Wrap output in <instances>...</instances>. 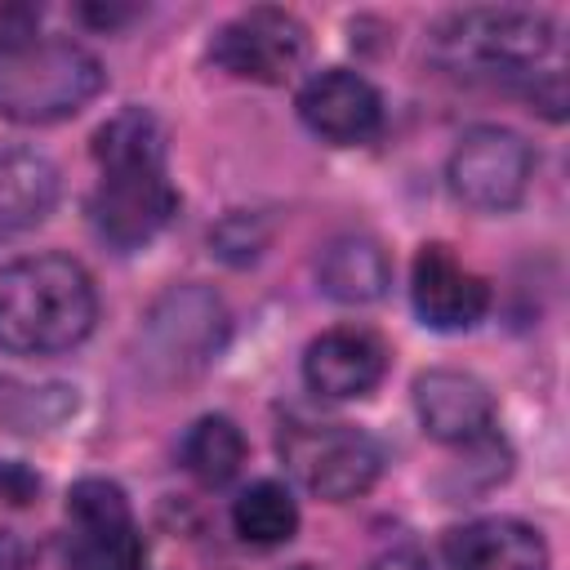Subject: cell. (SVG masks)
Wrapping results in <instances>:
<instances>
[{"label":"cell","instance_id":"cell-21","mask_svg":"<svg viewBox=\"0 0 570 570\" xmlns=\"http://www.w3.org/2000/svg\"><path fill=\"white\" fill-rule=\"evenodd\" d=\"M370 570H428V561H423L419 548H387V552L374 557Z\"/></svg>","mask_w":570,"mask_h":570},{"label":"cell","instance_id":"cell-4","mask_svg":"<svg viewBox=\"0 0 570 570\" xmlns=\"http://www.w3.org/2000/svg\"><path fill=\"white\" fill-rule=\"evenodd\" d=\"M102 89V62L76 40H31L0 53V116L53 125L76 116Z\"/></svg>","mask_w":570,"mask_h":570},{"label":"cell","instance_id":"cell-6","mask_svg":"<svg viewBox=\"0 0 570 570\" xmlns=\"http://www.w3.org/2000/svg\"><path fill=\"white\" fill-rule=\"evenodd\" d=\"M530 174H534L530 142L517 129H503V125H476V129H468L454 142L450 165H445L450 191L463 205L481 209V214L512 209L525 196Z\"/></svg>","mask_w":570,"mask_h":570},{"label":"cell","instance_id":"cell-14","mask_svg":"<svg viewBox=\"0 0 570 570\" xmlns=\"http://www.w3.org/2000/svg\"><path fill=\"white\" fill-rule=\"evenodd\" d=\"M450 570H548V543L517 517H481L445 534Z\"/></svg>","mask_w":570,"mask_h":570},{"label":"cell","instance_id":"cell-12","mask_svg":"<svg viewBox=\"0 0 570 570\" xmlns=\"http://www.w3.org/2000/svg\"><path fill=\"white\" fill-rule=\"evenodd\" d=\"M414 410L432 441L441 445H481L494 428V396L476 374L428 370L414 379Z\"/></svg>","mask_w":570,"mask_h":570},{"label":"cell","instance_id":"cell-1","mask_svg":"<svg viewBox=\"0 0 570 570\" xmlns=\"http://www.w3.org/2000/svg\"><path fill=\"white\" fill-rule=\"evenodd\" d=\"M98 187L89 196L94 232L116 249L147 245L178 209L165 174V129L147 107H125L94 134Z\"/></svg>","mask_w":570,"mask_h":570},{"label":"cell","instance_id":"cell-2","mask_svg":"<svg viewBox=\"0 0 570 570\" xmlns=\"http://www.w3.org/2000/svg\"><path fill=\"white\" fill-rule=\"evenodd\" d=\"M98 294L67 254H27L0 267V352L53 356L89 338Z\"/></svg>","mask_w":570,"mask_h":570},{"label":"cell","instance_id":"cell-10","mask_svg":"<svg viewBox=\"0 0 570 570\" xmlns=\"http://www.w3.org/2000/svg\"><path fill=\"white\" fill-rule=\"evenodd\" d=\"M298 116L316 138L334 147H356L383 129V98L361 71L325 67L298 89Z\"/></svg>","mask_w":570,"mask_h":570},{"label":"cell","instance_id":"cell-5","mask_svg":"<svg viewBox=\"0 0 570 570\" xmlns=\"http://www.w3.org/2000/svg\"><path fill=\"white\" fill-rule=\"evenodd\" d=\"M281 454L289 472L325 503L365 494L383 472L379 441L352 423H289L281 432Z\"/></svg>","mask_w":570,"mask_h":570},{"label":"cell","instance_id":"cell-18","mask_svg":"<svg viewBox=\"0 0 570 570\" xmlns=\"http://www.w3.org/2000/svg\"><path fill=\"white\" fill-rule=\"evenodd\" d=\"M232 525L245 543L276 548L285 539H294V530H298V503L281 481H254L232 503Z\"/></svg>","mask_w":570,"mask_h":570},{"label":"cell","instance_id":"cell-20","mask_svg":"<svg viewBox=\"0 0 570 570\" xmlns=\"http://www.w3.org/2000/svg\"><path fill=\"white\" fill-rule=\"evenodd\" d=\"M36 490H40V476L27 468V463H0V503H9V508H27L31 499H36Z\"/></svg>","mask_w":570,"mask_h":570},{"label":"cell","instance_id":"cell-15","mask_svg":"<svg viewBox=\"0 0 570 570\" xmlns=\"http://www.w3.org/2000/svg\"><path fill=\"white\" fill-rule=\"evenodd\" d=\"M58 200V169L27 147L0 151V245L31 232Z\"/></svg>","mask_w":570,"mask_h":570},{"label":"cell","instance_id":"cell-13","mask_svg":"<svg viewBox=\"0 0 570 570\" xmlns=\"http://www.w3.org/2000/svg\"><path fill=\"white\" fill-rule=\"evenodd\" d=\"M383 370H387V347L365 325L325 330L303 352V379H307V387L316 396H330V401H352V396L374 392L379 379H383Z\"/></svg>","mask_w":570,"mask_h":570},{"label":"cell","instance_id":"cell-19","mask_svg":"<svg viewBox=\"0 0 570 570\" xmlns=\"http://www.w3.org/2000/svg\"><path fill=\"white\" fill-rule=\"evenodd\" d=\"M36 27H40V4H31V0H0V53L31 45Z\"/></svg>","mask_w":570,"mask_h":570},{"label":"cell","instance_id":"cell-23","mask_svg":"<svg viewBox=\"0 0 570 570\" xmlns=\"http://www.w3.org/2000/svg\"><path fill=\"white\" fill-rule=\"evenodd\" d=\"M294 570H316V566H294Z\"/></svg>","mask_w":570,"mask_h":570},{"label":"cell","instance_id":"cell-17","mask_svg":"<svg viewBox=\"0 0 570 570\" xmlns=\"http://www.w3.org/2000/svg\"><path fill=\"white\" fill-rule=\"evenodd\" d=\"M245 463V436L227 414H205L183 436V468L200 485H227Z\"/></svg>","mask_w":570,"mask_h":570},{"label":"cell","instance_id":"cell-7","mask_svg":"<svg viewBox=\"0 0 570 570\" xmlns=\"http://www.w3.org/2000/svg\"><path fill=\"white\" fill-rule=\"evenodd\" d=\"M67 561L71 570H138L142 539L129 499L107 476H85L67 490Z\"/></svg>","mask_w":570,"mask_h":570},{"label":"cell","instance_id":"cell-3","mask_svg":"<svg viewBox=\"0 0 570 570\" xmlns=\"http://www.w3.org/2000/svg\"><path fill=\"white\" fill-rule=\"evenodd\" d=\"M428 49L450 76L534 85V67L552 53V22L521 4L454 9L428 31Z\"/></svg>","mask_w":570,"mask_h":570},{"label":"cell","instance_id":"cell-9","mask_svg":"<svg viewBox=\"0 0 570 570\" xmlns=\"http://www.w3.org/2000/svg\"><path fill=\"white\" fill-rule=\"evenodd\" d=\"M410 303L419 312V321L428 330H441V334H454V330H472L485 307H490V285L463 267L454 258L450 245L432 240L414 254V267H410Z\"/></svg>","mask_w":570,"mask_h":570},{"label":"cell","instance_id":"cell-16","mask_svg":"<svg viewBox=\"0 0 570 570\" xmlns=\"http://www.w3.org/2000/svg\"><path fill=\"white\" fill-rule=\"evenodd\" d=\"M316 276L334 303H374V298H383V289L392 281V263L374 236L352 232L321 249Z\"/></svg>","mask_w":570,"mask_h":570},{"label":"cell","instance_id":"cell-22","mask_svg":"<svg viewBox=\"0 0 570 570\" xmlns=\"http://www.w3.org/2000/svg\"><path fill=\"white\" fill-rule=\"evenodd\" d=\"M0 570H22V543L9 530H0Z\"/></svg>","mask_w":570,"mask_h":570},{"label":"cell","instance_id":"cell-11","mask_svg":"<svg viewBox=\"0 0 570 570\" xmlns=\"http://www.w3.org/2000/svg\"><path fill=\"white\" fill-rule=\"evenodd\" d=\"M151 356L156 361H169L183 370H196L205 365L223 334H227V312L218 303V294H209L205 285H183V289H169L156 307H151Z\"/></svg>","mask_w":570,"mask_h":570},{"label":"cell","instance_id":"cell-8","mask_svg":"<svg viewBox=\"0 0 570 570\" xmlns=\"http://www.w3.org/2000/svg\"><path fill=\"white\" fill-rule=\"evenodd\" d=\"M307 27L276 4H254L245 13H236L232 22L218 27L209 58L240 80H258V85H285L303 62H307Z\"/></svg>","mask_w":570,"mask_h":570}]
</instances>
